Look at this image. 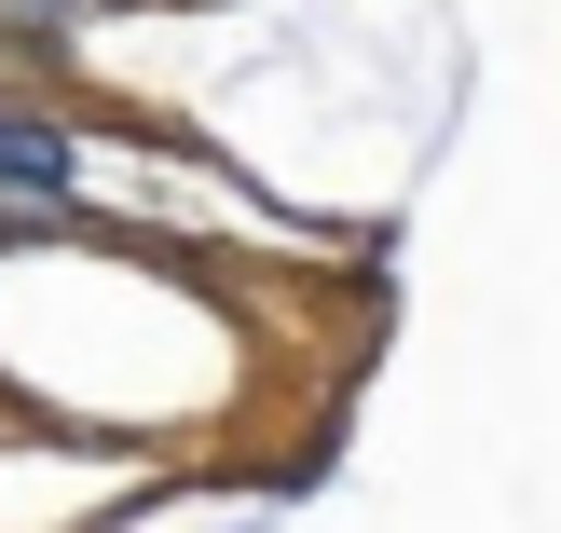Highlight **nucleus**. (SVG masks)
<instances>
[{"label": "nucleus", "mask_w": 561, "mask_h": 533, "mask_svg": "<svg viewBox=\"0 0 561 533\" xmlns=\"http://www.w3.org/2000/svg\"><path fill=\"white\" fill-rule=\"evenodd\" d=\"M0 192H14V206H55V192H69V124L0 109Z\"/></svg>", "instance_id": "f257e3e1"}, {"label": "nucleus", "mask_w": 561, "mask_h": 533, "mask_svg": "<svg viewBox=\"0 0 561 533\" xmlns=\"http://www.w3.org/2000/svg\"><path fill=\"white\" fill-rule=\"evenodd\" d=\"M0 246H27V219H14V206H0Z\"/></svg>", "instance_id": "f03ea898"}]
</instances>
